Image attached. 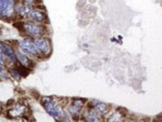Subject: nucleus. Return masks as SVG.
<instances>
[{
    "label": "nucleus",
    "mask_w": 162,
    "mask_h": 122,
    "mask_svg": "<svg viewBox=\"0 0 162 122\" xmlns=\"http://www.w3.org/2000/svg\"><path fill=\"white\" fill-rule=\"evenodd\" d=\"M41 103L42 106L44 107L46 111L54 119H59L60 117L61 112L59 110V108L54 103L50 98H47V97L42 98Z\"/></svg>",
    "instance_id": "f257e3e1"
},
{
    "label": "nucleus",
    "mask_w": 162,
    "mask_h": 122,
    "mask_svg": "<svg viewBox=\"0 0 162 122\" xmlns=\"http://www.w3.org/2000/svg\"><path fill=\"white\" fill-rule=\"evenodd\" d=\"M20 47L23 52L33 56L39 54V50L37 49L36 45L32 40L29 38H25L20 42Z\"/></svg>",
    "instance_id": "f03ea898"
},
{
    "label": "nucleus",
    "mask_w": 162,
    "mask_h": 122,
    "mask_svg": "<svg viewBox=\"0 0 162 122\" xmlns=\"http://www.w3.org/2000/svg\"><path fill=\"white\" fill-rule=\"evenodd\" d=\"M25 31L31 36H39L43 33L44 26L38 25L32 21H28L24 23Z\"/></svg>",
    "instance_id": "7ed1b4c3"
},
{
    "label": "nucleus",
    "mask_w": 162,
    "mask_h": 122,
    "mask_svg": "<svg viewBox=\"0 0 162 122\" xmlns=\"http://www.w3.org/2000/svg\"><path fill=\"white\" fill-rule=\"evenodd\" d=\"M14 11L13 0H0V14L4 17H11Z\"/></svg>",
    "instance_id": "20e7f679"
},
{
    "label": "nucleus",
    "mask_w": 162,
    "mask_h": 122,
    "mask_svg": "<svg viewBox=\"0 0 162 122\" xmlns=\"http://www.w3.org/2000/svg\"><path fill=\"white\" fill-rule=\"evenodd\" d=\"M29 17H30L34 20L39 22V23H47V22H49L47 14L44 11H43V10H39V9L32 10Z\"/></svg>",
    "instance_id": "39448f33"
},
{
    "label": "nucleus",
    "mask_w": 162,
    "mask_h": 122,
    "mask_svg": "<svg viewBox=\"0 0 162 122\" xmlns=\"http://www.w3.org/2000/svg\"><path fill=\"white\" fill-rule=\"evenodd\" d=\"M38 50L40 51L42 54H47L50 52V45L47 39L44 38H39L35 41Z\"/></svg>",
    "instance_id": "423d86ee"
},
{
    "label": "nucleus",
    "mask_w": 162,
    "mask_h": 122,
    "mask_svg": "<svg viewBox=\"0 0 162 122\" xmlns=\"http://www.w3.org/2000/svg\"><path fill=\"white\" fill-rule=\"evenodd\" d=\"M0 48H1L4 54L6 56H8L13 62H16V61H18L17 57L15 56V53H14V50H13L12 48L10 46L5 44V43H0Z\"/></svg>",
    "instance_id": "0eeeda50"
},
{
    "label": "nucleus",
    "mask_w": 162,
    "mask_h": 122,
    "mask_svg": "<svg viewBox=\"0 0 162 122\" xmlns=\"http://www.w3.org/2000/svg\"><path fill=\"white\" fill-rule=\"evenodd\" d=\"M83 106V102L80 101V100H75L71 105L68 110H69L70 113L72 115V117H76L77 116V114L82 109V107Z\"/></svg>",
    "instance_id": "6e6552de"
},
{
    "label": "nucleus",
    "mask_w": 162,
    "mask_h": 122,
    "mask_svg": "<svg viewBox=\"0 0 162 122\" xmlns=\"http://www.w3.org/2000/svg\"><path fill=\"white\" fill-rule=\"evenodd\" d=\"M32 10V9L30 5H21L18 8V15L22 18L25 17L29 15Z\"/></svg>",
    "instance_id": "1a4fd4ad"
},
{
    "label": "nucleus",
    "mask_w": 162,
    "mask_h": 122,
    "mask_svg": "<svg viewBox=\"0 0 162 122\" xmlns=\"http://www.w3.org/2000/svg\"><path fill=\"white\" fill-rule=\"evenodd\" d=\"M18 59H20V61L21 62V64L24 66L27 67V68H34L35 66V63H34V61L32 60L29 59L28 57H26V56L23 55L20 52L18 53Z\"/></svg>",
    "instance_id": "9d476101"
},
{
    "label": "nucleus",
    "mask_w": 162,
    "mask_h": 122,
    "mask_svg": "<svg viewBox=\"0 0 162 122\" xmlns=\"http://www.w3.org/2000/svg\"><path fill=\"white\" fill-rule=\"evenodd\" d=\"M95 107L102 114H106L108 112L107 105L104 103H101V102H97L95 103Z\"/></svg>",
    "instance_id": "9b49d317"
},
{
    "label": "nucleus",
    "mask_w": 162,
    "mask_h": 122,
    "mask_svg": "<svg viewBox=\"0 0 162 122\" xmlns=\"http://www.w3.org/2000/svg\"><path fill=\"white\" fill-rule=\"evenodd\" d=\"M13 26L17 29L20 32H26L24 29V23L22 21H16L13 23Z\"/></svg>",
    "instance_id": "f8f14e48"
},
{
    "label": "nucleus",
    "mask_w": 162,
    "mask_h": 122,
    "mask_svg": "<svg viewBox=\"0 0 162 122\" xmlns=\"http://www.w3.org/2000/svg\"><path fill=\"white\" fill-rule=\"evenodd\" d=\"M88 119L91 121H98V117H97V114L95 112H94V110L91 109L89 110V113H88Z\"/></svg>",
    "instance_id": "ddd939ff"
},
{
    "label": "nucleus",
    "mask_w": 162,
    "mask_h": 122,
    "mask_svg": "<svg viewBox=\"0 0 162 122\" xmlns=\"http://www.w3.org/2000/svg\"><path fill=\"white\" fill-rule=\"evenodd\" d=\"M30 94H31L32 96L33 97L35 100H39V98H40V94H39V93L37 91H35V90H34V89L30 91Z\"/></svg>",
    "instance_id": "4468645a"
},
{
    "label": "nucleus",
    "mask_w": 162,
    "mask_h": 122,
    "mask_svg": "<svg viewBox=\"0 0 162 122\" xmlns=\"http://www.w3.org/2000/svg\"><path fill=\"white\" fill-rule=\"evenodd\" d=\"M36 8L39 9V10H43V11L46 10L45 7H44V5H41V4H38V5H36Z\"/></svg>",
    "instance_id": "2eb2a0df"
},
{
    "label": "nucleus",
    "mask_w": 162,
    "mask_h": 122,
    "mask_svg": "<svg viewBox=\"0 0 162 122\" xmlns=\"http://www.w3.org/2000/svg\"><path fill=\"white\" fill-rule=\"evenodd\" d=\"M27 5H35V0H23Z\"/></svg>",
    "instance_id": "dca6fc26"
},
{
    "label": "nucleus",
    "mask_w": 162,
    "mask_h": 122,
    "mask_svg": "<svg viewBox=\"0 0 162 122\" xmlns=\"http://www.w3.org/2000/svg\"><path fill=\"white\" fill-rule=\"evenodd\" d=\"M14 103V100H8L7 103H6V106H7V107H11V106H13Z\"/></svg>",
    "instance_id": "f3484780"
},
{
    "label": "nucleus",
    "mask_w": 162,
    "mask_h": 122,
    "mask_svg": "<svg viewBox=\"0 0 162 122\" xmlns=\"http://www.w3.org/2000/svg\"><path fill=\"white\" fill-rule=\"evenodd\" d=\"M2 49L0 48V64H2V63H3V57H2Z\"/></svg>",
    "instance_id": "a211bd4d"
}]
</instances>
